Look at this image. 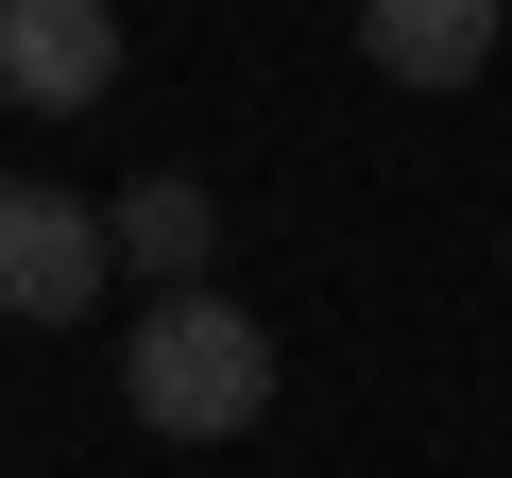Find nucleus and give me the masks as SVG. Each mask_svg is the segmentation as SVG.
Segmentation results:
<instances>
[{"label": "nucleus", "mask_w": 512, "mask_h": 478, "mask_svg": "<svg viewBox=\"0 0 512 478\" xmlns=\"http://www.w3.org/2000/svg\"><path fill=\"white\" fill-rule=\"evenodd\" d=\"M120 410L154 444H239L256 410H274V342H256L239 291H154L120 325Z\"/></svg>", "instance_id": "f257e3e1"}, {"label": "nucleus", "mask_w": 512, "mask_h": 478, "mask_svg": "<svg viewBox=\"0 0 512 478\" xmlns=\"http://www.w3.org/2000/svg\"><path fill=\"white\" fill-rule=\"evenodd\" d=\"M103 274H120V205H86V188H52V171L0 188V308H18V325H86Z\"/></svg>", "instance_id": "f03ea898"}, {"label": "nucleus", "mask_w": 512, "mask_h": 478, "mask_svg": "<svg viewBox=\"0 0 512 478\" xmlns=\"http://www.w3.org/2000/svg\"><path fill=\"white\" fill-rule=\"evenodd\" d=\"M0 86H18V120H86L120 86V18L103 0H0Z\"/></svg>", "instance_id": "7ed1b4c3"}, {"label": "nucleus", "mask_w": 512, "mask_h": 478, "mask_svg": "<svg viewBox=\"0 0 512 478\" xmlns=\"http://www.w3.org/2000/svg\"><path fill=\"white\" fill-rule=\"evenodd\" d=\"M495 35H512V0H359V52L393 86H478Z\"/></svg>", "instance_id": "20e7f679"}, {"label": "nucleus", "mask_w": 512, "mask_h": 478, "mask_svg": "<svg viewBox=\"0 0 512 478\" xmlns=\"http://www.w3.org/2000/svg\"><path fill=\"white\" fill-rule=\"evenodd\" d=\"M205 257H222V205H205L188 171H137V188H120V274H137V291H205Z\"/></svg>", "instance_id": "39448f33"}]
</instances>
